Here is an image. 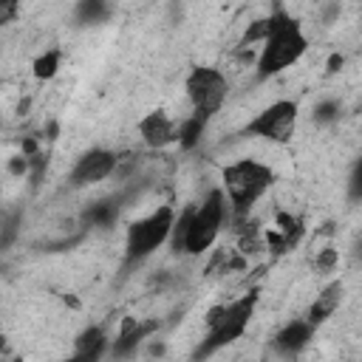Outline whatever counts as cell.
Segmentation results:
<instances>
[{"label": "cell", "instance_id": "cell-5", "mask_svg": "<svg viewBox=\"0 0 362 362\" xmlns=\"http://www.w3.org/2000/svg\"><path fill=\"white\" fill-rule=\"evenodd\" d=\"M173 229H175V212L170 206H158L156 212L133 221L124 238V260L139 263L150 257L158 246H164L173 238Z\"/></svg>", "mask_w": 362, "mask_h": 362}, {"label": "cell", "instance_id": "cell-20", "mask_svg": "<svg viewBox=\"0 0 362 362\" xmlns=\"http://www.w3.org/2000/svg\"><path fill=\"white\" fill-rule=\"evenodd\" d=\"M359 257H362V240H359Z\"/></svg>", "mask_w": 362, "mask_h": 362}, {"label": "cell", "instance_id": "cell-18", "mask_svg": "<svg viewBox=\"0 0 362 362\" xmlns=\"http://www.w3.org/2000/svg\"><path fill=\"white\" fill-rule=\"evenodd\" d=\"M102 351H79V348H74V354L71 356H65L62 362H102Z\"/></svg>", "mask_w": 362, "mask_h": 362}, {"label": "cell", "instance_id": "cell-14", "mask_svg": "<svg viewBox=\"0 0 362 362\" xmlns=\"http://www.w3.org/2000/svg\"><path fill=\"white\" fill-rule=\"evenodd\" d=\"M107 14H110V8L99 0H85V3L76 6V20L79 23H105Z\"/></svg>", "mask_w": 362, "mask_h": 362}, {"label": "cell", "instance_id": "cell-17", "mask_svg": "<svg viewBox=\"0 0 362 362\" xmlns=\"http://www.w3.org/2000/svg\"><path fill=\"white\" fill-rule=\"evenodd\" d=\"M348 198L351 201H362V156L351 167V175H348Z\"/></svg>", "mask_w": 362, "mask_h": 362}, {"label": "cell", "instance_id": "cell-16", "mask_svg": "<svg viewBox=\"0 0 362 362\" xmlns=\"http://www.w3.org/2000/svg\"><path fill=\"white\" fill-rule=\"evenodd\" d=\"M337 119H339V102L325 99V102H320V105L314 107V122H317V124H331V122H337Z\"/></svg>", "mask_w": 362, "mask_h": 362}, {"label": "cell", "instance_id": "cell-1", "mask_svg": "<svg viewBox=\"0 0 362 362\" xmlns=\"http://www.w3.org/2000/svg\"><path fill=\"white\" fill-rule=\"evenodd\" d=\"M223 218H226V192L221 187H215L198 206L184 209V215L175 218V229H173L170 240L178 252L204 255L206 249L215 246V240L223 229Z\"/></svg>", "mask_w": 362, "mask_h": 362}, {"label": "cell", "instance_id": "cell-15", "mask_svg": "<svg viewBox=\"0 0 362 362\" xmlns=\"http://www.w3.org/2000/svg\"><path fill=\"white\" fill-rule=\"evenodd\" d=\"M59 68V51H45L34 59V76L37 79H51Z\"/></svg>", "mask_w": 362, "mask_h": 362}, {"label": "cell", "instance_id": "cell-21", "mask_svg": "<svg viewBox=\"0 0 362 362\" xmlns=\"http://www.w3.org/2000/svg\"><path fill=\"white\" fill-rule=\"evenodd\" d=\"M11 362H23V359H11Z\"/></svg>", "mask_w": 362, "mask_h": 362}, {"label": "cell", "instance_id": "cell-6", "mask_svg": "<svg viewBox=\"0 0 362 362\" xmlns=\"http://www.w3.org/2000/svg\"><path fill=\"white\" fill-rule=\"evenodd\" d=\"M184 90H187V99L192 105V116L209 122L226 102V93H229V82H226V74L212 68V65H195L187 79H184Z\"/></svg>", "mask_w": 362, "mask_h": 362}, {"label": "cell", "instance_id": "cell-8", "mask_svg": "<svg viewBox=\"0 0 362 362\" xmlns=\"http://www.w3.org/2000/svg\"><path fill=\"white\" fill-rule=\"evenodd\" d=\"M116 164H119V158H116L113 150L93 147V150L82 153V156L74 161V167H71V173H68V184H71V187H90V184H99V181H105V178L116 170Z\"/></svg>", "mask_w": 362, "mask_h": 362}, {"label": "cell", "instance_id": "cell-9", "mask_svg": "<svg viewBox=\"0 0 362 362\" xmlns=\"http://www.w3.org/2000/svg\"><path fill=\"white\" fill-rule=\"evenodd\" d=\"M311 337H314V325H311L305 317H297V320H288V322L274 334L272 345H274V351H277L280 356H297L300 351L308 348Z\"/></svg>", "mask_w": 362, "mask_h": 362}, {"label": "cell", "instance_id": "cell-13", "mask_svg": "<svg viewBox=\"0 0 362 362\" xmlns=\"http://www.w3.org/2000/svg\"><path fill=\"white\" fill-rule=\"evenodd\" d=\"M204 127H206V122L189 113V116L181 122V127H178V144H181L184 150H192V147L198 144V139L204 136Z\"/></svg>", "mask_w": 362, "mask_h": 362}, {"label": "cell", "instance_id": "cell-10", "mask_svg": "<svg viewBox=\"0 0 362 362\" xmlns=\"http://www.w3.org/2000/svg\"><path fill=\"white\" fill-rule=\"evenodd\" d=\"M139 136H141V141L147 147L158 150V147H167V144L178 141V127H175V122L164 110H150L139 122Z\"/></svg>", "mask_w": 362, "mask_h": 362}, {"label": "cell", "instance_id": "cell-12", "mask_svg": "<svg viewBox=\"0 0 362 362\" xmlns=\"http://www.w3.org/2000/svg\"><path fill=\"white\" fill-rule=\"evenodd\" d=\"M342 294H345V286L339 283V280H331L328 286H322L320 288V294L314 297V303L308 305V314H305V320L317 328V325H322L328 317H334V311L339 308V303H342Z\"/></svg>", "mask_w": 362, "mask_h": 362}, {"label": "cell", "instance_id": "cell-4", "mask_svg": "<svg viewBox=\"0 0 362 362\" xmlns=\"http://www.w3.org/2000/svg\"><path fill=\"white\" fill-rule=\"evenodd\" d=\"M223 192L235 209V215H246L274 184V170L255 161V158H240L235 164H226L223 173Z\"/></svg>", "mask_w": 362, "mask_h": 362}, {"label": "cell", "instance_id": "cell-11", "mask_svg": "<svg viewBox=\"0 0 362 362\" xmlns=\"http://www.w3.org/2000/svg\"><path fill=\"white\" fill-rule=\"evenodd\" d=\"M153 328H156V322H141V320H136V317H124L122 325H119L116 339L110 342V354L119 356V359L136 354V348L150 337Z\"/></svg>", "mask_w": 362, "mask_h": 362}, {"label": "cell", "instance_id": "cell-3", "mask_svg": "<svg viewBox=\"0 0 362 362\" xmlns=\"http://www.w3.org/2000/svg\"><path fill=\"white\" fill-rule=\"evenodd\" d=\"M255 305H257V294H243L232 303H221V305H212L204 317V325H206V334L201 339V345L195 348L192 359L201 362L204 356L238 342L249 322H252V314H255Z\"/></svg>", "mask_w": 362, "mask_h": 362}, {"label": "cell", "instance_id": "cell-19", "mask_svg": "<svg viewBox=\"0 0 362 362\" xmlns=\"http://www.w3.org/2000/svg\"><path fill=\"white\" fill-rule=\"evenodd\" d=\"M334 263H337V252H331V249H328V252H322V255L317 257V266H320L322 272H331V269H334Z\"/></svg>", "mask_w": 362, "mask_h": 362}, {"label": "cell", "instance_id": "cell-7", "mask_svg": "<svg viewBox=\"0 0 362 362\" xmlns=\"http://www.w3.org/2000/svg\"><path fill=\"white\" fill-rule=\"evenodd\" d=\"M297 116H300L297 102H291V99H277V102H272L269 107H263V110L246 124V133L255 136V139H266V141H274V144H286V141L294 136Z\"/></svg>", "mask_w": 362, "mask_h": 362}, {"label": "cell", "instance_id": "cell-2", "mask_svg": "<svg viewBox=\"0 0 362 362\" xmlns=\"http://www.w3.org/2000/svg\"><path fill=\"white\" fill-rule=\"evenodd\" d=\"M305 51H308V37H305L303 25L277 8L272 17H266V40H263L257 62H255L257 79H269V76L286 71L288 65L300 62Z\"/></svg>", "mask_w": 362, "mask_h": 362}]
</instances>
